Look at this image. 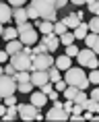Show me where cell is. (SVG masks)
I'll return each instance as SVG.
<instances>
[{
    "instance_id": "22",
    "label": "cell",
    "mask_w": 99,
    "mask_h": 122,
    "mask_svg": "<svg viewBox=\"0 0 99 122\" xmlns=\"http://www.w3.org/2000/svg\"><path fill=\"white\" fill-rule=\"evenodd\" d=\"M66 31H68V25L64 23V19L62 21H54V33H56V35H64Z\"/></svg>"
},
{
    "instance_id": "36",
    "label": "cell",
    "mask_w": 99,
    "mask_h": 122,
    "mask_svg": "<svg viewBox=\"0 0 99 122\" xmlns=\"http://www.w3.org/2000/svg\"><path fill=\"white\" fill-rule=\"evenodd\" d=\"M54 85H56V89H58L60 93H64V89L68 87V81H66V79H60L58 83H54Z\"/></svg>"
},
{
    "instance_id": "40",
    "label": "cell",
    "mask_w": 99,
    "mask_h": 122,
    "mask_svg": "<svg viewBox=\"0 0 99 122\" xmlns=\"http://www.w3.org/2000/svg\"><path fill=\"white\" fill-rule=\"evenodd\" d=\"M4 103H6V106H19V103H17V97H14V95L4 97Z\"/></svg>"
},
{
    "instance_id": "5",
    "label": "cell",
    "mask_w": 99,
    "mask_h": 122,
    "mask_svg": "<svg viewBox=\"0 0 99 122\" xmlns=\"http://www.w3.org/2000/svg\"><path fill=\"white\" fill-rule=\"evenodd\" d=\"M80 66H87V68H99V58H97V52L93 50V48H85V50L79 52V56H76Z\"/></svg>"
},
{
    "instance_id": "29",
    "label": "cell",
    "mask_w": 99,
    "mask_h": 122,
    "mask_svg": "<svg viewBox=\"0 0 99 122\" xmlns=\"http://www.w3.org/2000/svg\"><path fill=\"white\" fill-rule=\"evenodd\" d=\"M89 29H91L93 33H99V15H95V17L89 21Z\"/></svg>"
},
{
    "instance_id": "9",
    "label": "cell",
    "mask_w": 99,
    "mask_h": 122,
    "mask_svg": "<svg viewBox=\"0 0 99 122\" xmlns=\"http://www.w3.org/2000/svg\"><path fill=\"white\" fill-rule=\"evenodd\" d=\"M37 106L35 103H19V118L21 120H35Z\"/></svg>"
},
{
    "instance_id": "18",
    "label": "cell",
    "mask_w": 99,
    "mask_h": 122,
    "mask_svg": "<svg viewBox=\"0 0 99 122\" xmlns=\"http://www.w3.org/2000/svg\"><path fill=\"white\" fill-rule=\"evenodd\" d=\"M2 37L10 41V39H19V27H2Z\"/></svg>"
},
{
    "instance_id": "35",
    "label": "cell",
    "mask_w": 99,
    "mask_h": 122,
    "mask_svg": "<svg viewBox=\"0 0 99 122\" xmlns=\"http://www.w3.org/2000/svg\"><path fill=\"white\" fill-rule=\"evenodd\" d=\"M2 72H4V75H13V77H14V75H17V66L10 62V64H6L4 68H2Z\"/></svg>"
},
{
    "instance_id": "25",
    "label": "cell",
    "mask_w": 99,
    "mask_h": 122,
    "mask_svg": "<svg viewBox=\"0 0 99 122\" xmlns=\"http://www.w3.org/2000/svg\"><path fill=\"white\" fill-rule=\"evenodd\" d=\"M74 39H76V35H74V31L70 33V31H66L64 35H60V41L64 46H70V44H74Z\"/></svg>"
},
{
    "instance_id": "19",
    "label": "cell",
    "mask_w": 99,
    "mask_h": 122,
    "mask_svg": "<svg viewBox=\"0 0 99 122\" xmlns=\"http://www.w3.org/2000/svg\"><path fill=\"white\" fill-rule=\"evenodd\" d=\"M37 29H39L43 35H47V33H54V21H46V19H41L39 23H37Z\"/></svg>"
},
{
    "instance_id": "10",
    "label": "cell",
    "mask_w": 99,
    "mask_h": 122,
    "mask_svg": "<svg viewBox=\"0 0 99 122\" xmlns=\"http://www.w3.org/2000/svg\"><path fill=\"white\" fill-rule=\"evenodd\" d=\"M31 81L35 87H41L50 81V72L47 71H31Z\"/></svg>"
},
{
    "instance_id": "15",
    "label": "cell",
    "mask_w": 99,
    "mask_h": 122,
    "mask_svg": "<svg viewBox=\"0 0 99 122\" xmlns=\"http://www.w3.org/2000/svg\"><path fill=\"white\" fill-rule=\"evenodd\" d=\"M85 44H87V48H93V50L99 54V33H93V31H91V33L85 37Z\"/></svg>"
},
{
    "instance_id": "43",
    "label": "cell",
    "mask_w": 99,
    "mask_h": 122,
    "mask_svg": "<svg viewBox=\"0 0 99 122\" xmlns=\"http://www.w3.org/2000/svg\"><path fill=\"white\" fill-rule=\"evenodd\" d=\"M8 58H10V54H8L6 50H4V52H0V60H2V62H6Z\"/></svg>"
},
{
    "instance_id": "44",
    "label": "cell",
    "mask_w": 99,
    "mask_h": 122,
    "mask_svg": "<svg viewBox=\"0 0 99 122\" xmlns=\"http://www.w3.org/2000/svg\"><path fill=\"white\" fill-rule=\"evenodd\" d=\"M68 2H70V0H56V6H58V8H64Z\"/></svg>"
},
{
    "instance_id": "37",
    "label": "cell",
    "mask_w": 99,
    "mask_h": 122,
    "mask_svg": "<svg viewBox=\"0 0 99 122\" xmlns=\"http://www.w3.org/2000/svg\"><path fill=\"white\" fill-rule=\"evenodd\" d=\"M27 13H29V19H39V13H37V8L33 6H27Z\"/></svg>"
},
{
    "instance_id": "45",
    "label": "cell",
    "mask_w": 99,
    "mask_h": 122,
    "mask_svg": "<svg viewBox=\"0 0 99 122\" xmlns=\"http://www.w3.org/2000/svg\"><path fill=\"white\" fill-rule=\"evenodd\" d=\"M72 4H76V6H80V4H87V0H70Z\"/></svg>"
},
{
    "instance_id": "4",
    "label": "cell",
    "mask_w": 99,
    "mask_h": 122,
    "mask_svg": "<svg viewBox=\"0 0 99 122\" xmlns=\"http://www.w3.org/2000/svg\"><path fill=\"white\" fill-rule=\"evenodd\" d=\"M33 58H35L33 54H27L25 50H21L10 56V62L17 66V71H33Z\"/></svg>"
},
{
    "instance_id": "23",
    "label": "cell",
    "mask_w": 99,
    "mask_h": 122,
    "mask_svg": "<svg viewBox=\"0 0 99 122\" xmlns=\"http://www.w3.org/2000/svg\"><path fill=\"white\" fill-rule=\"evenodd\" d=\"M47 72H50V81H52V83H58L60 79H62V75H60L62 71H60V68H58L56 64H54V66H50V68H47Z\"/></svg>"
},
{
    "instance_id": "34",
    "label": "cell",
    "mask_w": 99,
    "mask_h": 122,
    "mask_svg": "<svg viewBox=\"0 0 99 122\" xmlns=\"http://www.w3.org/2000/svg\"><path fill=\"white\" fill-rule=\"evenodd\" d=\"M79 48H76V46H74V44H70V46H66V54H68V56H70V58H72V56H79Z\"/></svg>"
},
{
    "instance_id": "12",
    "label": "cell",
    "mask_w": 99,
    "mask_h": 122,
    "mask_svg": "<svg viewBox=\"0 0 99 122\" xmlns=\"http://www.w3.org/2000/svg\"><path fill=\"white\" fill-rule=\"evenodd\" d=\"M13 19H14V23H17V25L27 23V21H29V13H27V8H25V6H14Z\"/></svg>"
},
{
    "instance_id": "11",
    "label": "cell",
    "mask_w": 99,
    "mask_h": 122,
    "mask_svg": "<svg viewBox=\"0 0 99 122\" xmlns=\"http://www.w3.org/2000/svg\"><path fill=\"white\" fill-rule=\"evenodd\" d=\"M41 41L47 46V50H50V52L58 50V46L62 44V41H60V35H56V33H47V35H43V37H41Z\"/></svg>"
},
{
    "instance_id": "38",
    "label": "cell",
    "mask_w": 99,
    "mask_h": 122,
    "mask_svg": "<svg viewBox=\"0 0 99 122\" xmlns=\"http://www.w3.org/2000/svg\"><path fill=\"white\" fill-rule=\"evenodd\" d=\"M89 79H91V83L99 85V71L97 68H93V72H89Z\"/></svg>"
},
{
    "instance_id": "28",
    "label": "cell",
    "mask_w": 99,
    "mask_h": 122,
    "mask_svg": "<svg viewBox=\"0 0 99 122\" xmlns=\"http://www.w3.org/2000/svg\"><path fill=\"white\" fill-rule=\"evenodd\" d=\"M14 79H17L19 83H23V81H31V72H29V71H19L17 75H14Z\"/></svg>"
},
{
    "instance_id": "14",
    "label": "cell",
    "mask_w": 99,
    "mask_h": 122,
    "mask_svg": "<svg viewBox=\"0 0 99 122\" xmlns=\"http://www.w3.org/2000/svg\"><path fill=\"white\" fill-rule=\"evenodd\" d=\"M64 23L68 25V29H72V31H74V29H76V27H79L80 23H83V19H80V17H79L76 13H70L68 17H64Z\"/></svg>"
},
{
    "instance_id": "32",
    "label": "cell",
    "mask_w": 99,
    "mask_h": 122,
    "mask_svg": "<svg viewBox=\"0 0 99 122\" xmlns=\"http://www.w3.org/2000/svg\"><path fill=\"white\" fill-rule=\"evenodd\" d=\"M87 99H89V97H87V93L83 89L79 91V93H76V97H74V103H80V106H85V102Z\"/></svg>"
},
{
    "instance_id": "17",
    "label": "cell",
    "mask_w": 99,
    "mask_h": 122,
    "mask_svg": "<svg viewBox=\"0 0 99 122\" xmlns=\"http://www.w3.org/2000/svg\"><path fill=\"white\" fill-rule=\"evenodd\" d=\"M31 103H35L37 108H41V106L47 103V95L43 91H35V93H31Z\"/></svg>"
},
{
    "instance_id": "13",
    "label": "cell",
    "mask_w": 99,
    "mask_h": 122,
    "mask_svg": "<svg viewBox=\"0 0 99 122\" xmlns=\"http://www.w3.org/2000/svg\"><path fill=\"white\" fill-rule=\"evenodd\" d=\"M10 19H13V8L8 2H2L0 4V23H8Z\"/></svg>"
},
{
    "instance_id": "41",
    "label": "cell",
    "mask_w": 99,
    "mask_h": 122,
    "mask_svg": "<svg viewBox=\"0 0 99 122\" xmlns=\"http://www.w3.org/2000/svg\"><path fill=\"white\" fill-rule=\"evenodd\" d=\"M25 2H27V0H8V4H10V6H23Z\"/></svg>"
},
{
    "instance_id": "20",
    "label": "cell",
    "mask_w": 99,
    "mask_h": 122,
    "mask_svg": "<svg viewBox=\"0 0 99 122\" xmlns=\"http://www.w3.org/2000/svg\"><path fill=\"white\" fill-rule=\"evenodd\" d=\"M70 64H72V62H70V56H68V54L56 58V66H58L60 71H68V68H70Z\"/></svg>"
},
{
    "instance_id": "1",
    "label": "cell",
    "mask_w": 99,
    "mask_h": 122,
    "mask_svg": "<svg viewBox=\"0 0 99 122\" xmlns=\"http://www.w3.org/2000/svg\"><path fill=\"white\" fill-rule=\"evenodd\" d=\"M64 79L68 81V85H74V87H79V89H87V87L91 85L89 75H85V72L80 71V66L79 68H76V66H70V68L66 71Z\"/></svg>"
},
{
    "instance_id": "3",
    "label": "cell",
    "mask_w": 99,
    "mask_h": 122,
    "mask_svg": "<svg viewBox=\"0 0 99 122\" xmlns=\"http://www.w3.org/2000/svg\"><path fill=\"white\" fill-rule=\"evenodd\" d=\"M19 27V39L23 41L25 46H35L37 44V29L31 25V23H21V25H17Z\"/></svg>"
},
{
    "instance_id": "33",
    "label": "cell",
    "mask_w": 99,
    "mask_h": 122,
    "mask_svg": "<svg viewBox=\"0 0 99 122\" xmlns=\"http://www.w3.org/2000/svg\"><path fill=\"white\" fill-rule=\"evenodd\" d=\"M39 89H41V91H43V93H46V95H50V93H52V91H54V89H56V85H54V83H52V81H47V83H46V85H41Z\"/></svg>"
},
{
    "instance_id": "16",
    "label": "cell",
    "mask_w": 99,
    "mask_h": 122,
    "mask_svg": "<svg viewBox=\"0 0 99 122\" xmlns=\"http://www.w3.org/2000/svg\"><path fill=\"white\" fill-rule=\"evenodd\" d=\"M23 48H25V44H23L21 39H10V41L6 44V52L10 54V56H13V54H17V52H21Z\"/></svg>"
},
{
    "instance_id": "6",
    "label": "cell",
    "mask_w": 99,
    "mask_h": 122,
    "mask_svg": "<svg viewBox=\"0 0 99 122\" xmlns=\"http://www.w3.org/2000/svg\"><path fill=\"white\" fill-rule=\"evenodd\" d=\"M14 89H19V81L13 75H2V79H0V95H2V99L8 95H14Z\"/></svg>"
},
{
    "instance_id": "2",
    "label": "cell",
    "mask_w": 99,
    "mask_h": 122,
    "mask_svg": "<svg viewBox=\"0 0 99 122\" xmlns=\"http://www.w3.org/2000/svg\"><path fill=\"white\" fill-rule=\"evenodd\" d=\"M31 4L37 8V13H39V19L56 21V13H58L56 0H31Z\"/></svg>"
},
{
    "instance_id": "30",
    "label": "cell",
    "mask_w": 99,
    "mask_h": 122,
    "mask_svg": "<svg viewBox=\"0 0 99 122\" xmlns=\"http://www.w3.org/2000/svg\"><path fill=\"white\" fill-rule=\"evenodd\" d=\"M46 52H50V50H47V46L41 41V44H35V48H33V56H37V54H46Z\"/></svg>"
},
{
    "instance_id": "21",
    "label": "cell",
    "mask_w": 99,
    "mask_h": 122,
    "mask_svg": "<svg viewBox=\"0 0 99 122\" xmlns=\"http://www.w3.org/2000/svg\"><path fill=\"white\" fill-rule=\"evenodd\" d=\"M89 31H91V29H89V23H80V25L74 29V35H76V39H85L87 35H89Z\"/></svg>"
},
{
    "instance_id": "27",
    "label": "cell",
    "mask_w": 99,
    "mask_h": 122,
    "mask_svg": "<svg viewBox=\"0 0 99 122\" xmlns=\"http://www.w3.org/2000/svg\"><path fill=\"white\" fill-rule=\"evenodd\" d=\"M33 87H35L33 81H23V83H19V89H17V91H21V93H31Z\"/></svg>"
},
{
    "instance_id": "31",
    "label": "cell",
    "mask_w": 99,
    "mask_h": 122,
    "mask_svg": "<svg viewBox=\"0 0 99 122\" xmlns=\"http://www.w3.org/2000/svg\"><path fill=\"white\" fill-rule=\"evenodd\" d=\"M87 6L93 15H99V0H87Z\"/></svg>"
},
{
    "instance_id": "42",
    "label": "cell",
    "mask_w": 99,
    "mask_h": 122,
    "mask_svg": "<svg viewBox=\"0 0 99 122\" xmlns=\"http://www.w3.org/2000/svg\"><path fill=\"white\" fill-rule=\"evenodd\" d=\"M89 97H91V99H97V102H99V87L91 89V95H89Z\"/></svg>"
},
{
    "instance_id": "24",
    "label": "cell",
    "mask_w": 99,
    "mask_h": 122,
    "mask_svg": "<svg viewBox=\"0 0 99 122\" xmlns=\"http://www.w3.org/2000/svg\"><path fill=\"white\" fill-rule=\"evenodd\" d=\"M79 91H80L79 87H74V85H68V87L64 89V99H74Z\"/></svg>"
},
{
    "instance_id": "26",
    "label": "cell",
    "mask_w": 99,
    "mask_h": 122,
    "mask_svg": "<svg viewBox=\"0 0 99 122\" xmlns=\"http://www.w3.org/2000/svg\"><path fill=\"white\" fill-rule=\"evenodd\" d=\"M19 116V106H8V112H6V116H2L4 120H14Z\"/></svg>"
},
{
    "instance_id": "8",
    "label": "cell",
    "mask_w": 99,
    "mask_h": 122,
    "mask_svg": "<svg viewBox=\"0 0 99 122\" xmlns=\"http://www.w3.org/2000/svg\"><path fill=\"white\" fill-rule=\"evenodd\" d=\"M54 64H56V58L47 56V52L46 54H37V56L33 58V71H47Z\"/></svg>"
},
{
    "instance_id": "39",
    "label": "cell",
    "mask_w": 99,
    "mask_h": 122,
    "mask_svg": "<svg viewBox=\"0 0 99 122\" xmlns=\"http://www.w3.org/2000/svg\"><path fill=\"white\" fill-rule=\"evenodd\" d=\"M64 110L72 114V110H74V99H66V102H64Z\"/></svg>"
},
{
    "instance_id": "7",
    "label": "cell",
    "mask_w": 99,
    "mask_h": 122,
    "mask_svg": "<svg viewBox=\"0 0 99 122\" xmlns=\"http://www.w3.org/2000/svg\"><path fill=\"white\" fill-rule=\"evenodd\" d=\"M46 118H47V120H70V112H66V110H64V103H60L58 99H56L54 106L47 110Z\"/></svg>"
}]
</instances>
